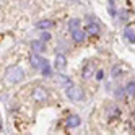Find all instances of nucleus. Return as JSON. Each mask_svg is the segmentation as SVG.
Returning a JSON list of instances; mask_svg holds the SVG:
<instances>
[{"mask_svg": "<svg viewBox=\"0 0 135 135\" xmlns=\"http://www.w3.org/2000/svg\"><path fill=\"white\" fill-rule=\"evenodd\" d=\"M60 76V81H62V85L65 86V88H70V86H73V83H72V80L69 78V76H65V75H59Z\"/></svg>", "mask_w": 135, "mask_h": 135, "instance_id": "obj_15", "label": "nucleus"}, {"mask_svg": "<svg viewBox=\"0 0 135 135\" xmlns=\"http://www.w3.org/2000/svg\"><path fill=\"white\" fill-rule=\"evenodd\" d=\"M80 125V115H76V114H72L67 117V127L69 129H75V127H78Z\"/></svg>", "mask_w": 135, "mask_h": 135, "instance_id": "obj_6", "label": "nucleus"}, {"mask_svg": "<svg viewBox=\"0 0 135 135\" xmlns=\"http://www.w3.org/2000/svg\"><path fill=\"white\" fill-rule=\"evenodd\" d=\"M103 76H104V72L103 70H99L98 73H96V78H98V80H103Z\"/></svg>", "mask_w": 135, "mask_h": 135, "instance_id": "obj_20", "label": "nucleus"}, {"mask_svg": "<svg viewBox=\"0 0 135 135\" xmlns=\"http://www.w3.org/2000/svg\"><path fill=\"white\" fill-rule=\"evenodd\" d=\"M54 67H55L57 70L62 72L65 67H67V57H65L64 54H57V55H55V60H54Z\"/></svg>", "mask_w": 135, "mask_h": 135, "instance_id": "obj_4", "label": "nucleus"}, {"mask_svg": "<svg viewBox=\"0 0 135 135\" xmlns=\"http://www.w3.org/2000/svg\"><path fill=\"white\" fill-rule=\"evenodd\" d=\"M86 33L88 34H98L99 33V26L96 23H90L88 26H86Z\"/></svg>", "mask_w": 135, "mask_h": 135, "instance_id": "obj_13", "label": "nucleus"}, {"mask_svg": "<svg viewBox=\"0 0 135 135\" xmlns=\"http://www.w3.org/2000/svg\"><path fill=\"white\" fill-rule=\"evenodd\" d=\"M108 114L111 115V117H117V115L120 114V111H119V108H115V106H109V108H108Z\"/></svg>", "mask_w": 135, "mask_h": 135, "instance_id": "obj_16", "label": "nucleus"}, {"mask_svg": "<svg viewBox=\"0 0 135 135\" xmlns=\"http://www.w3.org/2000/svg\"><path fill=\"white\" fill-rule=\"evenodd\" d=\"M33 99L36 103H44L49 99V94H47L46 88H42V86H37V88L33 90Z\"/></svg>", "mask_w": 135, "mask_h": 135, "instance_id": "obj_3", "label": "nucleus"}, {"mask_svg": "<svg viewBox=\"0 0 135 135\" xmlns=\"http://www.w3.org/2000/svg\"><path fill=\"white\" fill-rule=\"evenodd\" d=\"M54 26V21L52 20H39V21H37L36 23V28H37V30H49V28H52Z\"/></svg>", "mask_w": 135, "mask_h": 135, "instance_id": "obj_8", "label": "nucleus"}, {"mask_svg": "<svg viewBox=\"0 0 135 135\" xmlns=\"http://www.w3.org/2000/svg\"><path fill=\"white\" fill-rule=\"evenodd\" d=\"M108 5H109V13H111V15H115V10H114V2H112V0H109Z\"/></svg>", "mask_w": 135, "mask_h": 135, "instance_id": "obj_19", "label": "nucleus"}, {"mask_svg": "<svg viewBox=\"0 0 135 135\" xmlns=\"http://www.w3.org/2000/svg\"><path fill=\"white\" fill-rule=\"evenodd\" d=\"M51 37H52V36H51L49 33H47V31H44V33L41 34V39H42V41H49V39H51Z\"/></svg>", "mask_w": 135, "mask_h": 135, "instance_id": "obj_18", "label": "nucleus"}, {"mask_svg": "<svg viewBox=\"0 0 135 135\" xmlns=\"http://www.w3.org/2000/svg\"><path fill=\"white\" fill-rule=\"evenodd\" d=\"M117 72H119V67H117V65H115V67H114V69H112V75L115 76V75H117Z\"/></svg>", "mask_w": 135, "mask_h": 135, "instance_id": "obj_21", "label": "nucleus"}, {"mask_svg": "<svg viewBox=\"0 0 135 135\" xmlns=\"http://www.w3.org/2000/svg\"><path fill=\"white\" fill-rule=\"evenodd\" d=\"M31 49L34 51V54H39V52H42L46 49V47H44L42 41H31Z\"/></svg>", "mask_w": 135, "mask_h": 135, "instance_id": "obj_10", "label": "nucleus"}, {"mask_svg": "<svg viewBox=\"0 0 135 135\" xmlns=\"http://www.w3.org/2000/svg\"><path fill=\"white\" fill-rule=\"evenodd\" d=\"M30 64L34 67V69H41V67H42V59H41V55L33 52V54L30 55Z\"/></svg>", "mask_w": 135, "mask_h": 135, "instance_id": "obj_7", "label": "nucleus"}, {"mask_svg": "<svg viewBox=\"0 0 135 135\" xmlns=\"http://www.w3.org/2000/svg\"><path fill=\"white\" fill-rule=\"evenodd\" d=\"M51 64L47 62V60H42V67H41V73L44 75V76H49L51 75Z\"/></svg>", "mask_w": 135, "mask_h": 135, "instance_id": "obj_12", "label": "nucleus"}, {"mask_svg": "<svg viewBox=\"0 0 135 135\" xmlns=\"http://www.w3.org/2000/svg\"><path fill=\"white\" fill-rule=\"evenodd\" d=\"M93 73H94V62H88L83 67V70H81V76L85 80H88V78L93 76Z\"/></svg>", "mask_w": 135, "mask_h": 135, "instance_id": "obj_5", "label": "nucleus"}, {"mask_svg": "<svg viewBox=\"0 0 135 135\" xmlns=\"http://www.w3.org/2000/svg\"><path fill=\"white\" fill-rule=\"evenodd\" d=\"M67 98L78 103V101H83L85 99V91L81 88H78V86H70V88H67Z\"/></svg>", "mask_w": 135, "mask_h": 135, "instance_id": "obj_2", "label": "nucleus"}, {"mask_svg": "<svg viewBox=\"0 0 135 135\" xmlns=\"http://www.w3.org/2000/svg\"><path fill=\"white\" fill-rule=\"evenodd\" d=\"M5 78L8 83H20L23 78H25V72L21 67L18 65H10L5 72Z\"/></svg>", "mask_w": 135, "mask_h": 135, "instance_id": "obj_1", "label": "nucleus"}, {"mask_svg": "<svg viewBox=\"0 0 135 135\" xmlns=\"http://www.w3.org/2000/svg\"><path fill=\"white\" fill-rule=\"evenodd\" d=\"M125 37H127V41H130L132 44L135 42V33H133V28L132 26L125 28Z\"/></svg>", "mask_w": 135, "mask_h": 135, "instance_id": "obj_11", "label": "nucleus"}, {"mask_svg": "<svg viewBox=\"0 0 135 135\" xmlns=\"http://www.w3.org/2000/svg\"><path fill=\"white\" fill-rule=\"evenodd\" d=\"M69 30H70V31L80 30V20H78V18H73V20L69 21Z\"/></svg>", "mask_w": 135, "mask_h": 135, "instance_id": "obj_14", "label": "nucleus"}, {"mask_svg": "<svg viewBox=\"0 0 135 135\" xmlns=\"http://www.w3.org/2000/svg\"><path fill=\"white\" fill-rule=\"evenodd\" d=\"M72 36H73V41L76 42H83L85 37H86V33L83 30H76V31H72Z\"/></svg>", "mask_w": 135, "mask_h": 135, "instance_id": "obj_9", "label": "nucleus"}, {"mask_svg": "<svg viewBox=\"0 0 135 135\" xmlns=\"http://www.w3.org/2000/svg\"><path fill=\"white\" fill-rule=\"evenodd\" d=\"M133 88H135V83H133V80H132V81H129V83H127V86H125V93L133 96Z\"/></svg>", "mask_w": 135, "mask_h": 135, "instance_id": "obj_17", "label": "nucleus"}]
</instances>
